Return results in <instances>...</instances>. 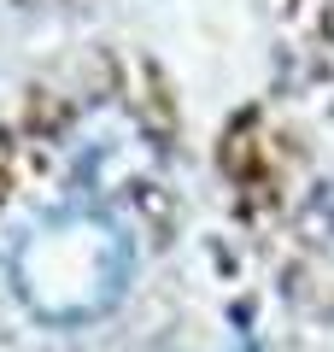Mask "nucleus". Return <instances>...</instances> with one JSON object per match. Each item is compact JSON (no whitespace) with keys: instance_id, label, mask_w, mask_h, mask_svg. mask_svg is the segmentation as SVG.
I'll list each match as a JSON object with an SVG mask.
<instances>
[{"instance_id":"obj_1","label":"nucleus","mask_w":334,"mask_h":352,"mask_svg":"<svg viewBox=\"0 0 334 352\" xmlns=\"http://www.w3.org/2000/svg\"><path fill=\"white\" fill-rule=\"evenodd\" d=\"M12 294L36 323L76 329L106 317L129 294L135 276V235L106 206H53L24 235L12 241L6 258Z\"/></svg>"}]
</instances>
